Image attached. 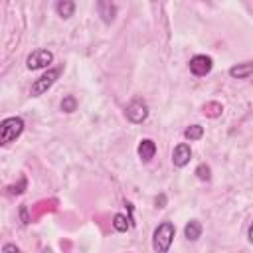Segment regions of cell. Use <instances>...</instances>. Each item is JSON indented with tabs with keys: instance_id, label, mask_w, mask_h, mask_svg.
Listing matches in <instances>:
<instances>
[{
	"instance_id": "obj_6",
	"label": "cell",
	"mask_w": 253,
	"mask_h": 253,
	"mask_svg": "<svg viewBox=\"0 0 253 253\" xmlns=\"http://www.w3.org/2000/svg\"><path fill=\"white\" fill-rule=\"evenodd\" d=\"M211 67H213V59L210 55H194L190 59V71L198 77L208 75L211 71Z\"/></svg>"
},
{
	"instance_id": "obj_2",
	"label": "cell",
	"mask_w": 253,
	"mask_h": 253,
	"mask_svg": "<svg viewBox=\"0 0 253 253\" xmlns=\"http://www.w3.org/2000/svg\"><path fill=\"white\" fill-rule=\"evenodd\" d=\"M24 132V119L22 117H8L0 125V144L8 146L12 144L20 134Z\"/></svg>"
},
{
	"instance_id": "obj_13",
	"label": "cell",
	"mask_w": 253,
	"mask_h": 253,
	"mask_svg": "<svg viewBox=\"0 0 253 253\" xmlns=\"http://www.w3.org/2000/svg\"><path fill=\"white\" fill-rule=\"evenodd\" d=\"M202 113H204L206 117H210V119H215V117H219V115L223 113V105L217 103V101H208V103L202 107Z\"/></svg>"
},
{
	"instance_id": "obj_19",
	"label": "cell",
	"mask_w": 253,
	"mask_h": 253,
	"mask_svg": "<svg viewBox=\"0 0 253 253\" xmlns=\"http://www.w3.org/2000/svg\"><path fill=\"white\" fill-rule=\"evenodd\" d=\"M20 221H22L24 225H28V223L32 221V217H30V213H28V206H26V204H22V206H20Z\"/></svg>"
},
{
	"instance_id": "obj_8",
	"label": "cell",
	"mask_w": 253,
	"mask_h": 253,
	"mask_svg": "<svg viewBox=\"0 0 253 253\" xmlns=\"http://www.w3.org/2000/svg\"><path fill=\"white\" fill-rule=\"evenodd\" d=\"M97 12H99V16H101V20L105 24H111L115 20V16H117V6L113 2L101 0V2H97Z\"/></svg>"
},
{
	"instance_id": "obj_23",
	"label": "cell",
	"mask_w": 253,
	"mask_h": 253,
	"mask_svg": "<svg viewBox=\"0 0 253 253\" xmlns=\"http://www.w3.org/2000/svg\"><path fill=\"white\" fill-rule=\"evenodd\" d=\"M42 253H53V251H51V249H49V247H45V249H43V251H42Z\"/></svg>"
},
{
	"instance_id": "obj_9",
	"label": "cell",
	"mask_w": 253,
	"mask_h": 253,
	"mask_svg": "<svg viewBox=\"0 0 253 253\" xmlns=\"http://www.w3.org/2000/svg\"><path fill=\"white\" fill-rule=\"evenodd\" d=\"M154 154H156V144H154V140L142 138L140 144H138V156H140V160H142V162H150V160L154 158Z\"/></svg>"
},
{
	"instance_id": "obj_18",
	"label": "cell",
	"mask_w": 253,
	"mask_h": 253,
	"mask_svg": "<svg viewBox=\"0 0 253 253\" xmlns=\"http://www.w3.org/2000/svg\"><path fill=\"white\" fill-rule=\"evenodd\" d=\"M26 188H28V180H26V176H20L18 184L8 186V194H10V196H20V194H24Z\"/></svg>"
},
{
	"instance_id": "obj_22",
	"label": "cell",
	"mask_w": 253,
	"mask_h": 253,
	"mask_svg": "<svg viewBox=\"0 0 253 253\" xmlns=\"http://www.w3.org/2000/svg\"><path fill=\"white\" fill-rule=\"evenodd\" d=\"M247 239H249V243H253V221H251V225L247 229Z\"/></svg>"
},
{
	"instance_id": "obj_7",
	"label": "cell",
	"mask_w": 253,
	"mask_h": 253,
	"mask_svg": "<svg viewBox=\"0 0 253 253\" xmlns=\"http://www.w3.org/2000/svg\"><path fill=\"white\" fill-rule=\"evenodd\" d=\"M190 158H192V148H190L188 142H180V144L174 146V152H172V162H174V166L182 168V166H186V164L190 162Z\"/></svg>"
},
{
	"instance_id": "obj_12",
	"label": "cell",
	"mask_w": 253,
	"mask_h": 253,
	"mask_svg": "<svg viewBox=\"0 0 253 253\" xmlns=\"http://www.w3.org/2000/svg\"><path fill=\"white\" fill-rule=\"evenodd\" d=\"M184 235H186V239L196 241V239L202 235V223H200L198 219L188 221V223H186V227H184Z\"/></svg>"
},
{
	"instance_id": "obj_3",
	"label": "cell",
	"mask_w": 253,
	"mask_h": 253,
	"mask_svg": "<svg viewBox=\"0 0 253 253\" xmlns=\"http://www.w3.org/2000/svg\"><path fill=\"white\" fill-rule=\"evenodd\" d=\"M59 75H61V67H51V69H47L43 75H40V77L32 83V87H30V95H32V97H40V95H43L47 89L53 87V83L57 81Z\"/></svg>"
},
{
	"instance_id": "obj_10",
	"label": "cell",
	"mask_w": 253,
	"mask_h": 253,
	"mask_svg": "<svg viewBox=\"0 0 253 253\" xmlns=\"http://www.w3.org/2000/svg\"><path fill=\"white\" fill-rule=\"evenodd\" d=\"M253 73V61H245V63H237L229 67V75L233 79H245Z\"/></svg>"
},
{
	"instance_id": "obj_21",
	"label": "cell",
	"mask_w": 253,
	"mask_h": 253,
	"mask_svg": "<svg viewBox=\"0 0 253 253\" xmlns=\"http://www.w3.org/2000/svg\"><path fill=\"white\" fill-rule=\"evenodd\" d=\"M154 204H156V208H164V204H166V198H164V194H160V196H156V200H154Z\"/></svg>"
},
{
	"instance_id": "obj_11",
	"label": "cell",
	"mask_w": 253,
	"mask_h": 253,
	"mask_svg": "<svg viewBox=\"0 0 253 253\" xmlns=\"http://www.w3.org/2000/svg\"><path fill=\"white\" fill-rule=\"evenodd\" d=\"M55 12H57L59 18L67 20L75 12V2H71V0H59V2H55Z\"/></svg>"
},
{
	"instance_id": "obj_17",
	"label": "cell",
	"mask_w": 253,
	"mask_h": 253,
	"mask_svg": "<svg viewBox=\"0 0 253 253\" xmlns=\"http://www.w3.org/2000/svg\"><path fill=\"white\" fill-rule=\"evenodd\" d=\"M194 174H196V178L202 180V182H210V180H211V168H210L208 164H204V162L196 166V172H194Z\"/></svg>"
},
{
	"instance_id": "obj_5",
	"label": "cell",
	"mask_w": 253,
	"mask_h": 253,
	"mask_svg": "<svg viewBox=\"0 0 253 253\" xmlns=\"http://www.w3.org/2000/svg\"><path fill=\"white\" fill-rule=\"evenodd\" d=\"M53 61V53L49 49H34L28 59H26V67L36 71V69H43V67H49V63Z\"/></svg>"
},
{
	"instance_id": "obj_20",
	"label": "cell",
	"mask_w": 253,
	"mask_h": 253,
	"mask_svg": "<svg viewBox=\"0 0 253 253\" xmlns=\"http://www.w3.org/2000/svg\"><path fill=\"white\" fill-rule=\"evenodd\" d=\"M2 251H4V253H20V249H18L14 243H6V245L2 247Z\"/></svg>"
},
{
	"instance_id": "obj_14",
	"label": "cell",
	"mask_w": 253,
	"mask_h": 253,
	"mask_svg": "<svg viewBox=\"0 0 253 253\" xmlns=\"http://www.w3.org/2000/svg\"><path fill=\"white\" fill-rule=\"evenodd\" d=\"M204 136V126L202 125H190L184 130V138L186 140H200Z\"/></svg>"
},
{
	"instance_id": "obj_16",
	"label": "cell",
	"mask_w": 253,
	"mask_h": 253,
	"mask_svg": "<svg viewBox=\"0 0 253 253\" xmlns=\"http://www.w3.org/2000/svg\"><path fill=\"white\" fill-rule=\"evenodd\" d=\"M61 111L63 113H73V111H77V99H75V95H65L63 99H61Z\"/></svg>"
},
{
	"instance_id": "obj_15",
	"label": "cell",
	"mask_w": 253,
	"mask_h": 253,
	"mask_svg": "<svg viewBox=\"0 0 253 253\" xmlns=\"http://www.w3.org/2000/svg\"><path fill=\"white\" fill-rule=\"evenodd\" d=\"M113 227H115V231L125 233V231L130 227V221H128V217H125L123 213H115V215H113Z\"/></svg>"
},
{
	"instance_id": "obj_1",
	"label": "cell",
	"mask_w": 253,
	"mask_h": 253,
	"mask_svg": "<svg viewBox=\"0 0 253 253\" xmlns=\"http://www.w3.org/2000/svg\"><path fill=\"white\" fill-rule=\"evenodd\" d=\"M174 235H176V227L172 221H162L158 223V227L154 229L152 233V247L156 253H168L172 241H174Z\"/></svg>"
},
{
	"instance_id": "obj_4",
	"label": "cell",
	"mask_w": 253,
	"mask_h": 253,
	"mask_svg": "<svg viewBox=\"0 0 253 253\" xmlns=\"http://www.w3.org/2000/svg\"><path fill=\"white\" fill-rule=\"evenodd\" d=\"M125 115H126V119H128L130 123H134V125L146 121V117H148V105H146V101L140 99V97H134V99L125 107Z\"/></svg>"
}]
</instances>
